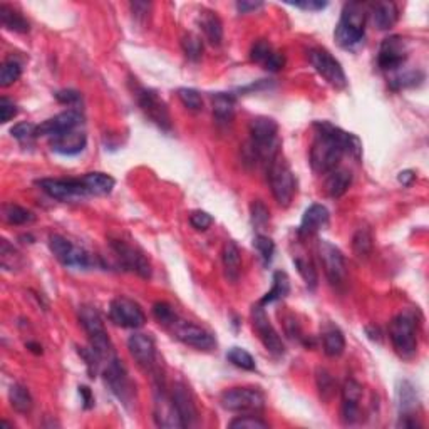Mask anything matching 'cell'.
<instances>
[{"instance_id": "6da1fadb", "label": "cell", "mask_w": 429, "mask_h": 429, "mask_svg": "<svg viewBox=\"0 0 429 429\" xmlns=\"http://www.w3.org/2000/svg\"><path fill=\"white\" fill-rule=\"evenodd\" d=\"M315 139L310 148V166L315 173L329 175L338 170L344 155L360 159L362 143L358 136L340 130L331 123H315Z\"/></svg>"}, {"instance_id": "7a4b0ae2", "label": "cell", "mask_w": 429, "mask_h": 429, "mask_svg": "<svg viewBox=\"0 0 429 429\" xmlns=\"http://www.w3.org/2000/svg\"><path fill=\"white\" fill-rule=\"evenodd\" d=\"M367 7L360 2H349L344 6L340 21L335 27L334 37L344 49H354L364 41Z\"/></svg>"}, {"instance_id": "3957f363", "label": "cell", "mask_w": 429, "mask_h": 429, "mask_svg": "<svg viewBox=\"0 0 429 429\" xmlns=\"http://www.w3.org/2000/svg\"><path fill=\"white\" fill-rule=\"evenodd\" d=\"M279 124L260 116L250 123V151L254 158L270 163L279 155Z\"/></svg>"}, {"instance_id": "277c9868", "label": "cell", "mask_w": 429, "mask_h": 429, "mask_svg": "<svg viewBox=\"0 0 429 429\" xmlns=\"http://www.w3.org/2000/svg\"><path fill=\"white\" fill-rule=\"evenodd\" d=\"M79 320H81V326L86 331V334L89 335L91 347L94 349V352L101 358V360L113 358L116 351L110 335H107L106 327H104L101 314L94 307L82 306L79 307Z\"/></svg>"}, {"instance_id": "5b68a950", "label": "cell", "mask_w": 429, "mask_h": 429, "mask_svg": "<svg viewBox=\"0 0 429 429\" xmlns=\"http://www.w3.org/2000/svg\"><path fill=\"white\" fill-rule=\"evenodd\" d=\"M268 183H270L272 195L280 207L287 208L295 196V178L290 166L280 155H277L268 163Z\"/></svg>"}, {"instance_id": "8992f818", "label": "cell", "mask_w": 429, "mask_h": 429, "mask_svg": "<svg viewBox=\"0 0 429 429\" xmlns=\"http://www.w3.org/2000/svg\"><path fill=\"white\" fill-rule=\"evenodd\" d=\"M389 338L392 347L403 359L414 358L418 352V334L412 315L399 314L392 319L389 326Z\"/></svg>"}, {"instance_id": "52a82bcc", "label": "cell", "mask_w": 429, "mask_h": 429, "mask_svg": "<svg viewBox=\"0 0 429 429\" xmlns=\"http://www.w3.org/2000/svg\"><path fill=\"white\" fill-rule=\"evenodd\" d=\"M220 403L227 411L256 414L265 408V396L256 387H234L223 392Z\"/></svg>"}, {"instance_id": "ba28073f", "label": "cell", "mask_w": 429, "mask_h": 429, "mask_svg": "<svg viewBox=\"0 0 429 429\" xmlns=\"http://www.w3.org/2000/svg\"><path fill=\"white\" fill-rule=\"evenodd\" d=\"M134 94L136 101H138L144 116H146L151 123L156 124L159 130L164 131V133H171V131H173V123H171L170 111H168L166 103L158 96V92L153 89H146V87L141 86H136Z\"/></svg>"}, {"instance_id": "9c48e42d", "label": "cell", "mask_w": 429, "mask_h": 429, "mask_svg": "<svg viewBox=\"0 0 429 429\" xmlns=\"http://www.w3.org/2000/svg\"><path fill=\"white\" fill-rule=\"evenodd\" d=\"M49 248L55 259L62 265L71 268H91L96 265V256H92L89 252L81 247H76L69 240L64 238L62 235H51L49 236Z\"/></svg>"}, {"instance_id": "30bf717a", "label": "cell", "mask_w": 429, "mask_h": 429, "mask_svg": "<svg viewBox=\"0 0 429 429\" xmlns=\"http://www.w3.org/2000/svg\"><path fill=\"white\" fill-rule=\"evenodd\" d=\"M308 61H310L312 67H314L317 74L324 79L327 84H331L335 89H344L347 86L346 72H344L342 66L331 52L324 49H314L308 54Z\"/></svg>"}, {"instance_id": "8fae6325", "label": "cell", "mask_w": 429, "mask_h": 429, "mask_svg": "<svg viewBox=\"0 0 429 429\" xmlns=\"http://www.w3.org/2000/svg\"><path fill=\"white\" fill-rule=\"evenodd\" d=\"M252 324H254L256 335H259V339L262 340L263 347H265L272 356H275V358L283 356L286 346H283L279 332H277L275 327L272 326L270 319H268L265 314V308H263L260 302L252 307Z\"/></svg>"}, {"instance_id": "7c38bea8", "label": "cell", "mask_w": 429, "mask_h": 429, "mask_svg": "<svg viewBox=\"0 0 429 429\" xmlns=\"http://www.w3.org/2000/svg\"><path fill=\"white\" fill-rule=\"evenodd\" d=\"M110 245L113 248L116 259L119 260L123 268L133 272V274L139 275L141 279H150L151 263L138 247L130 245V243L123 242V240H111Z\"/></svg>"}, {"instance_id": "4fadbf2b", "label": "cell", "mask_w": 429, "mask_h": 429, "mask_svg": "<svg viewBox=\"0 0 429 429\" xmlns=\"http://www.w3.org/2000/svg\"><path fill=\"white\" fill-rule=\"evenodd\" d=\"M173 331L175 338L182 340L184 346H190L196 349V351H213L216 347V339L213 338L211 332H208L207 329L196 326L193 322H188V320H176L173 326L170 327Z\"/></svg>"}, {"instance_id": "5bb4252c", "label": "cell", "mask_w": 429, "mask_h": 429, "mask_svg": "<svg viewBox=\"0 0 429 429\" xmlns=\"http://www.w3.org/2000/svg\"><path fill=\"white\" fill-rule=\"evenodd\" d=\"M110 319L116 326L124 329H139L146 322L143 308L134 300L126 299V297H118V299L111 300Z\"/></svg>"}, {"instance_id": "9a60e30c", "label": "cell", "mask_w": 429, "mask_h": 429, "mask_svg": "<svg viewBox=\"0 0 429 429\" xmlns=\"http://www.w3.org/2000/svg\"><path fill=\"white\" fill-rule=\"evenodd\" d=\"M104 380L110 386L113 394L119 401H123L124 404L131 403L133 401L134 391L133 384H131L130 378H128V372L121 364L119 358L110 360L107 364H104Z\"/></svg>"}, {"instance_id": "2e32d148", "label": "cell", "mask_w": 429, "mask_h": 429, "mask_svg": "<svg viewBox=\"0 0 429 429\" xmlns=\"http://www.w3.org/2000/svg\"><path fill=\"white\" fill-rule=\"evenodd\" d=\"M408 42L401 35H389L379 47L378 64L383 71H396L406 62Z\"/></svg>"}, {"instance_id": "e0dca14e", "label": "cell", "mask_w": 429, "mask_h": 429, "mask_svg": "<svg viewBox=\"0 0 429 429\" xmlns=\"http://www.w3.org/2000/svg\"><path fill=\"white\" fill-rule=\"evenodd\" d=\"M319 255L324 263V270H326L329 282H331L332 286H342V283L346 282L347 275L342 252L335 245H332L331 242H327V240H322V242L319 243Z\"/></svg>"}, {"instance_id": "ac0fdd59", "label": "cell", "mask_w": 429, "mask_h": 429, "mask_svg": "<svg viewBox=\"0 0 429 429\" xmlns=\"http://www.w3.org/2000/svg\"><path fill=\"white\" fill-rule=\"evenodd\" d=\"M41 190L52 200L59 202H71L74 198H86L87 193L84 190L81 178L79 180H54L42 178L37 182Z\"/></svg>"}, {"instance_id": "d6986e66", "label": "cell", "mask_w": 429, "mask_h": 429, "mask_svg": "<svg viewBox=\"0 0 429 429\" xmlns=\"http://www.w3.org/2000/svg\"><path fill=\"white\" fill-rule=\"evenodd\" d=\"M82 124V114L78 110L64 111V113L47 119L37 126V136H47V138H58V136L69 133V131L79 130Z\"/></svg>"}, {"instance_id": "ffe728a7", "label": "cell", "mask_w": 429, "mask_h": 429, "mask_svg": "<svg viewBox=\"0 0 429 429\" xmlns=\"http://www.w3.org/2000/svg\"><path fill=\"white\" fill-rule=\"evenodd\" d=\"M153 418L156 426L159 428H184L182 418H180L178 411H176L173 399H171V394L168 396L166 392L163 391V387L156 389V396H155V412Z\"/></svg>"}, {"instance_id": "44dd1931", "label": "cell", "mask_w": 429, "mask_h": 429, "mask_svg": "<svg viewBox=\"0 0 429 429\" xmlns=\"http://www.w3.org/2000/svg\"><path fill=\"white\" fill-rule=\"evenodd\" d=\"M128 349L143 371H153L156 364L155 340L146 334H133L128 339Z\"/></svg>"}, {"instance_id": "7402d4cb", "label": "cell", "mask_w": 429, "mask_h": 429, "mask_svg": "<svg viewBox=\"0 0 429 429\" xmlns=\"http://www.w3.org/2000/svg\"><path fill=\"white\" fill-rule=\"evenodd\" d=\"M171 399H173L175 408L183 421L184 428L195 426L198 423V408H196L190 389L182 383H176L173 389H171Z\"/></svg>"}, {"instance_id": "603a6c76", "label": "cell", "mask_w": 429, "mask_h": 429, "mask_svg": "<svg viewBox=\"0 0 429 429\" xmlns=\"http://www.w3.org/2000/svg\"><path fill=\"white\" fill-rule=\"evenodd\" d=\"M362 399V386L354 379L346 380L342 387V419L352 424L359 419V403Z\"/></svg>"}, {"instance_id": "cb8c5ba5", "label": "cell", "mask_w": 429, "mask_h": 429, "mask_svg": "<svg viewBox=\"0 0 429 429\" xmlns=\"http://www.w3.org/2000/svg\"><path fill=\"white\" fill-rule=\"evenodd\" d=\"M87 144L86 133L81 130L69 131V133L58 136V138L51 139V150L54 153L62 155V156H76L82 153L84 148Z\"/></svg>"}, {"instance_id": "d4e9b609", "label": "cell", "mask_w": 429, "mask_h": 429, "mask_svg": "<svg viewBox=\"0 0 429 429\" xmlns=\"http://www.w3.org/2000/svg\"><path fill=\"white\" fill-rule=\"evenodd\" d=\"M250 58L252 61L262 64V66L270 72H279L286 66V58H283L280 52H275L272 49V46L267 41L255 42V46L252 47Z\"/></svg>"}, {"instance_id": "484cf974", "label": "cell", "mask_w": 429, "mask_h": 429, "mask_svg": "<svg viewBox=\"0 0 429 429\" xmlns=\"http://www.w3.org/2000/svg\"><path fill=\"white\" fill-rule=\"evenodd\" d=\"M329 225V210L324 204H312L300 222V235H312Z\"/></svg>"}, {"instance_id": "4316f807", "label": "cell", "mask_w": 429, "mask_h": 429, "mask_svg": "<svg viewBox=\"0 0 429 429\" xmlns=\"http://www.w3.org/2000/svg\"><path fill=\"white\" fill-rule=\"evenodd\" d=\"M81 182H82V186H84V190H86L87 196L110 195L116 184L113 176H110L106 173H99V171H94V173H86L81 178Z\"/></svg>"}, {"instance_id": "83f0119b", "label": "cell", "mask_w": 429, "mask_h": 429, "mask_svg": "<svg viewBox=\"0 0 429 429\" xmlns=\"http://www.w3.org/2000/svg\"><path fill=\"white\" fill-rule=\"evenodd\" d=\"M223 268H225L227 279L231 283L238 282L240 274H242V254L235 242H227L222 252Z\"/></svg>"}, {"instance_id": "f1b7e54d", "label": "cell", "mask_w": 429, "mask_h": 429, "mask_svg": "<svg viewBox=\"0 0 429 429\" xmlns=\"http://www.w3.org/2000/svg\"><path fill=\"white\" fill-rule=\"evenodd\" d=\"M399 19V12L396 3L379 2L372 7V21L379 30H389L396 26Z\"/></svg>"}, {"instance_id": "f546056e", "label": "cell", "mask_w": 429, "mask_h": 429, "mask_svg": "<svg viewBox=\"0 0 429 429\" xmlns=\"http://www.w3.org/2000/svg\"><path fill=\"white\" fill-rule=\"evenodd\" d=\"M213 104V116L216 123H230L235 114V98L227 92H216L211 98Z\"/></svg>"}, {"instance_id": "4dcf8cb0", "label": "cell", "mask_w": 429, "mask_h": 429, "mask_svg": "<svg viewBox=\"0 0 429 429\" xmlns=\"http://www.w3.org/2000/svg\"><path fill=\"white\" fill-rule=\"evenodd\" d=\"M200 24H202V30L207 41L210 42L211 46H220L223 41V24L220 21L218 15L210 10L203 12Z\"/></svg>"}, {"instance_id": "1f68e13d", "label": "cell", "mask_w": 429, "mask_h": 429, "mask_svg": "<svg viewBox=\"0 0 429 429\" xmlns=\"http://www.w3.org/2000/svg\"><path fill=\"white\" fill-rule=\"evenodd\" d=\"M352 184V173L347 170H334L329 173L326 182V190L332 198H340L347 193V190Z\"/></svg>"}, {"instance_id": "d6a6232c", "label": "cell", "mask_w": 429, "mask_h": 429, "mask_svg": "<svg viewBox=\"0 0 429 429\" xmlns=\"http://www.w3.org/2000/svg\"><path fill=\"white\" fill-rule=\"evenodd\" d=\"M0 22H2V26L6 27V29L19 32V34H26V32H29L30 29L29 22L26 21V17H24L21 12L12 9L7 3L0 6Z\"/></svg>"}, {"instance_id": "836d02e7", "label": "cell", "mask_w": 429, "mask_h": 429, "mask_svg": "<svg viewBox=\"0 0 429 429\" xmlns=\"http://www.w3.org/2000/svg\"><path fill=\"white\" fill-rule=\"evenodd\" d=\"M398 404L401 409V414L409 416L411 412L416 411V408L419 406V398L416 387L412 386L409 380H403L398 387Z\"/></svg>"}, {"instance_id": "e575fe53", "label": "cell", "mask_w": 429, "mask_h": 429, "mask_svg": "<svg viewBox=\"0 0 429 429\" xmlns=\"http://www.w3.org/2000/svg\"><path fill=\"white\" fill-rule=\"evenodd\" d=\"M288 292H290V280H288V275L286 274V272H280V270L275 272L274 286H272L270 290L267 292L265 297L260 300V304L265 307L268 306V304L277 302V300L286 299V297L288 295Z\"/></svg>"}, {"instance_id": "d590c367", "label": "cell", "mask_w": 429, "mask_h": 429, "mask_svg": "<svg viewBox=\"0 0 429 429\" xmlns=\"http://www.w3.org/2000/svg\"><path fill=\"white\" fill-rule=\"evenodd\" d=\"M9 401L10 406L14 411L21 412V414H27V412L32 411V406H34V399H32L29 389L22 384H14L9 391Z\"/></svg>"}, {"instance_id": "8d00e7d4", "label": "cell", "mask_w": 429, "mask_h": 429, "mask_svg": "<svg viewBox=\"0 0 429 429\" xmlns=\"http://www.w3.org/2000/svg\"><path fill=\"white\" fill-rule=\"evenodd\" d=\"M346 351V338L339 329L332 327L324 334V352L329 358H339Z\"/></svg>"}, {"instance_id": "74e56055", "label": "cell", "mask_w": 429, "mask_h": 429, "mask_svg": "<svg viewBox=\"0 0 429 429\" xmlns=\"http://www.w3.org/2000/svg\"><path fill=\"white\" fill-rule=\"evenodd\" d=\"M3 220H6L7 223H10V225H27V223L34 222L35 216L32 211L26 210V208L9 203L3 207Z\"/></svg>"}, {"instance_id": "f35d334b", "label": "cell", "mask_w": 429, "mask_h": 429, "mask_svg": "<svg viewBox=\"0 0 429 429\" xmlns=\"http://www.w3.org/2000/svg\"><path fill=\"white\" fill-rule=\"evenodd\" d=\"M0 262H2L3 270L7 272H14L22 267L21 254L7 240H2V243H0Z\"/></svg>"}, {"instance_id": "ab89813d", "label": "cell", "mask_w": 429, "mask_h": 429, "mask_svg": "<svg viewBox=\"0 0 429 429\" xmlns=\"http://www.w3.org/2000/svg\"><path fill=\"white\" fill-rule=\"evenodd\" d=\"M22 74V67L15 59H7L3 61L2 67H0V86L9 87L15 81H19Z\"/></svg>"}, {"instance_id": "60d3db41", "label": "cell", "mask_w": 429, "mask_h": 429, "mask_svg": "<svg viewBox=\"0 0 429 429\" xmlns=\"http://www.w3.org/2000/svg\"><path fill=\"white\" fill-rule=\"evenodd\" d=\"M352 248L359 259H366L372 252V235L367 228H359L352 238Z\"/></svg>"}, {"instance_id": "b9f144b4", "label": "cell", "mask_w": 429, "mask_h": 429, "mask_svg": "<svg viewBox=\"0 0 429 429\" xmlns=\"http://www.w3.org/2000/svg\"><path fill=\"white\" fill-rule=\"evenodd\" d=\"M227 359L230 360L231 364L236 367L243 369V371H255V359L252 358L250 352H247L245 349L242 347H231L228 351Z\"/></svg>"}, {"instance_id": "7bdbcfd3", "label": "cell", "mask_w": 429, "mask_h": 429, "mask_svg": "<svg viewBox=\"0 0 429 429\" xmlns=\"http://www.w3.org/2000/svg\"><path fill=\"white\" fill-rule=\"evenodd\" d=\"M294 263H295L297 270H299L300 277L304 279V282H306V286L314 290V288L317 287V280H319V277H317V270L314 268V263H312L310 260L304 259V256H297V259H294Z\"/></svg>"}, {"instance_id": "ee69618b", "label": "cell", "mask_w": 429, "mask_h": 429, "mask_svg": "<svg viewBox=\"0 0 429 429\" xmlns=\"http://www.w3.org/2000/svg\"><path fill=\"white\" fill-rule=\"evenodd\" d=\"M182 47H183V52L184 55H186L190 61L193 62H198L200 59H202L203 55V42L202 39L198 37V35L195 34H186L183 37L182 41Z\"/></svg>"}, {"instance_id": "f6af8a7d", "label": "cell", "mask_w": 429, "mask_h": 429, "mask_svg": "<svg viewBox=\"0 0 429 429\" xmlns=\"http://www.w3.org/2000/svg\"><path fill=\"white\" fill-rule=\"evenodd\" d=\"M178 98H180V101L183 103V106L186 107V110L193 111V113H198V111L203 110L202 94H200L196 89L182 87V89H178Z\"/></svg>"}, {"instance_id": "bcb514c9", "label": "cell", "mask_w": 429, "mask_h": 429, "mask_svg": "<svg viewBox=\"0 0 429 429\" xmlns=\"http://www.w3.org/2000/svg\"><path fill=\"white\" fill-rule=\"evenodd\" d=\"M254 247L256 248V252H259L260 259L263 260V265H268V263L272 262V259H274V254H275L274 240L268 238L267 235H256L254 240Z\"/></svg>"}, {"instance_id": "7dc6e473", "label": "cell", "mask_w": 429, "mask_h": 429, "mask_svg": "<svg viewBox=\"0 0 429 429\" xmlns=\"http://www.w3.org/2000/svg\"><path fill=\"white\" fill-rule=\"evenodd\" d=\"M228 426L234 429H268V423L255 414H243L230 421Z\"/></svg>"}, {"instance_id": "c3c4849f", "label": "cell", "mask_w": 429, "mask_h": 429, "mask_svg": "<svg viewBox=\"0 0 429 429\" xmlns=\"http://www.w3.org/2000/svg\"><path fill=\"white\" fill-rule=\"evenodd\" d=\"M153 315H155V319L164 327H171L176 320H178L175 310L171 308L170 304H166V302H156L153 306Z\"/></svg>"}, {"instance_id": "681fc988", "label": "cell", "mask_w": 429, "mask_h": 429, "mask_svg": "<svg viewBox=\"0 0 429 429\" xmlns=\"http://www.w3.org/2000/svg\"><path fill=\"white\" fill-rule=\"evenodd\" d=\"M10 134L14 136L19 143H30L32 139L37 138V126L32 123H19L12 128Z\"/></svg>"}, {"instance_id": "f907efd6", "label": "cell", "mask_w": 429, "mask_h": 429, "mask_svg": "<svg viewBox=\"0 0 429 429\" xmlns=\"http://www.w3.org/2000/svg\"><path fill=\"white\" fill-rule=\"evenodd\" d=\"M317 387H319L320 396H322L326 401H329L332 396H334L335 383L334 379H332V376L329 374L327 371H324V369H319V371H317Z\"/></svg>"}, {"instance_id": "816d5d0a", "label": "cell", "mask_w": 429, "mask_h": 429, "mask_svg": "<svg viewBox=\"0 0 429 429\" xmlns=\"http://www.w3.org/2000/svg\"><path fill=\"white\" fill-rule=\"evenodd\" d=\"M250 211H252V222H254L255 227L259 228L265 227L268 220H270V211H268V208L262 202L252 203Z\"/></svg>"}, {"instance_id": "f5cc1de1", "label": "cell", "mask_w": 429, "mask_h": 429, "mask_svg": "<svg viewBox=\"0 0 429 429\" xmlns=\"http://www.w3.org/2000/svg\"><path fill=\"white\" fill-rule=\"evenodd\" d=\"M190 225L198 231H207L208 228L213 225V218L210 213L203 210H196L190 215Z\"/></svg>"}, {"instance_id": "db71d44e", "label": "cell", "mask_w": 429, "mask_h": 429, "mask_svg": "<svg viewBox=\"0 0 429 429\" xmlns=\"http://www.w3.org/2000/svg\"><path fill=\"white\" fill-rule=\"evenodd\" d=\"M19 110L17 106H15L14 101H10V99L2 98L0 99V121L3 124L9 123L10 119H14L15 116H17Z\"/></svg>"}, {"instance_id": "11a10c76", "label": "cell", "mask_w": 429, "mask_h": 429, "mask_svg": "<svg viewBox=\"0 0 429 429\" xmlns=\"http://www.w3.org/2000/svg\"><path fill=\"white\" fill-rule=\"evenodd\" d=\"M55 99H58L61 104H67V106H74V104H78L81 101V94H79L78 91H72V89H64V91H58L55 92Z\"/></svg>"}, {"instance_id": "9f6ffc18", "label": "cell", "mask_w": 429, "mask_h": 429, "mask_svg": "<svg viewBox=\"0 0 429 429\" xmlns=\"http://www.w3.org/2000/svg\"><path fill=\"white\" fill-rule=\"evenodd\" d=\"M290 6L299 7V9L304 10H324L327 7V2H315V0H306V2H290Z\"/></svg>"}, {"instance_id": "6f0895ef", "label": "cell", "mask_w": 429, "mask_h": 429, "mask_svg": "<svg viewBox=\"0 0 429 429\" xmlns=\"http://www.w3.org/2000/svg\"><path fill=\"white\" fill-rule=\"evenodd\" d=\"M263 3L262 2H248V0H242V2H236V10L240 14H248V12H255L259 9H262Z\"/></svg>"}, {"instance_id": "680465c9", "label": "cell", "mask_w": 429, "mask_h": 429, "mask_svg": "<svg viewBox=\"0 0 429 429\" xmlns=\"http://www.w3.org/2000/svg\"><path fill=\"white\" fill-rule=\"evenodd\" d=\"M131 9H133V14L136 15V17H144V15L148 14L151 9V3L148 2H134L131 3Z\"/></svg>"}, {"instance_id": "91938a15", "label": "cell", "mask_w": 429, "mask_h": 429, "mask_svg": "<svg viewBox=\"0 0 429 429\" xmlns=\"http://www.w3.org/2000/svg\"><path fill=\"white\" fill-rule=\"evenodd\" d=\"M414 180H416V175H414V171H411V170L401 171V173L398 175V182L403 184V186H411Z\"/></svg>"}, {"instance_id": "94428289", "label": "cell", "mask_w": 429, "mask_h": 429, "mask_svg": "<svg viewBox=\"0 0 429 429\" xmlns=\"http://www.w3.org/2000/svg\"><path fill=\"white\" fill-rule=\"evenodd\" d=\"M79 394H81V398L84 401V408H86V409L92 408V403H94V399H92L89 387L81 386V387H79Z\"/></svg>"}, {"instance_id": "6125c7cd", "label": "cell", "mask_w": 429, "mask_h": 429, "mask_svg": "<svg viewBox=\"0 0 429 429\" xmlns=\"http://www.w3.org/2000/svg\"><path fill=\"white\" fill-rule=\"evenodd\" d=\"M27 349L29 351L34 352V354H42V347L39 346V344H34V342H27Z\"/></svg>"}]
</instances>
